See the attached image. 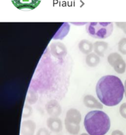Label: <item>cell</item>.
<instances>
[{
	"label": "cell",
	"mask_w": 126,
	"mask_h": 135,
	"mask_svg": "<svg viewBox=\"0 0 126 135\" xmlns=\"http://www.w3.org/2000/svg\"><path fill=\"white\" fill-rule=\"evenodd\" d=\"M96 93L102 104L108 107L115 106L123 100L125 93L124 84L118 76H103L97 82Z\"/></svg>",
	"instance_id": "6da1fadb"
},
{
	"label": "cell",
	"mask_w": 126,
	"mask_h": 135,
	"mask_svg": "<svg viewBox=\"0 0 126 135\" xmlns=\"http://www.w3.org/2000/svg\"><path fill=\"white\" fill-rule=\"evenodd\" d=\"M83 125L89 134L104 135L110 128V119L102 111H91L85 115Z\"/></svg>",
	"instance_id": "7a4b0ae2"
},
{
	"label": "cell",
	"mask_w": 126,
	"mask_h": 135,
	"mask_svg": "<svg viewBox=\"0 0 126 135\" xmlns=\"http://www.w3.org/2000/svg\"><path fill=\"white\" fill-rule=\"evenodd\" d=\"M86 31L93 38L105 39L112 33L113 23L110 22H89L86 25Z\"/></svg>",
	"instance_id": "3957f363"
},
{
	"label": "cell",
	"mask_w": 126,
	"mask_h": 135,
	"mask_svg": "<svg viewBox=\"0 0 126 135\" xmlns=\"http://www.w3.org/2000/svg\"><path fill=\"white\" fill-rule=\"evenodd\" d=\"M81 121V115L80 111L74 108L67 111L64 120V125L67 131L71 134H78L80 130Z\"/></svg>",
	"instance_id": "277c9868"
},
{
	"label": "cell",
	"mask_w": 126,
	"mask_h": 135,
	"mask_svg": "<svg viewBox=\"0 0 126 135\" xmlns=\"http://www.w3.org/2000/svg\"><path fill=\"white\" fill-rule=\"evenodd\" d=\"M108 62L114 68L116 72L119 74L124 73L126 69V63L120 54L113 52L108 56Z\"/></svg>",
	"instance_id": "5b68a950"
},
{
	"label": "cell",
	"mask_w": 126,
	"mask_h": 135,
	"mask_svg": "<svg viewBox=\"0 0 126 135\" xmlns=\"http://www.w3.org/2000/svg\"><path fill=\"white\" fill-rule=\"evenodd\" d=\"M51 53L58 59L64 58L67 54V48L65 45L60 42H55L50 45Z\"/></svg>",
	"instance_id": "8992f818"
},
{
	"label": "cell",
	"mask_w": 126,
	"mask_h": 135,
	"mask_svg": "<svg viewBox=\"0 0 126 135\" xmlns=\"http://www.w3.org/2000/svg\"><path fill=\"white\" fill-rule=\"evenodd\" d=\"M14 6L20 10H32L38 6L41 0H12Z\"/></svg>",
	"instance_id": "52a82bcc"
},
{
	"label": "cell",
	"mask_w": 126,
	"mask_h": 135,
	"mask_svg": "<svg viewBox=\"0 0 126 135\" xmlns=\"http://www.w3.org/2000/svg\"><path fill=\"white\" fill-rule=\"evenodd\" d=\"M45 109L47 113L51 117H58L60 115L62 108L60 104L56 100H52L47 102L45 105Z\"/></svg>",
	"instance_id": "ba28073f"
},
{
	"label": "cell",
	"mask_w": 126,
	"mask_h": 135,
	"mask_svg": "<svg viewBox=\"0 0 126 135\" xmlns=\"http://www.w3.org/2000/svg\"><path fill=\"white\" fill-rule=\"evenodd\" d=\"M47 127L52 132L60 133L62 130V122L59 117H51L47 120Z\"/></svg>",
	"instance_id": "9c48e42d"
},
{
	"label": "cell",
	"mask_w": 126,
	"mask_h": 135,
	"mask_svg": "<svg viewBox=\"0 0 126 135\" xmlns=\"http://www.w3.org/2000/svg\"><path fill=\"white\" fill-rule=\"evenodd\" d=\"M36 124L32 120L22 121L21 124V134L22 135H34Z\"/></svg>",
	"instance_id": "30bf717a"
},
{
	"label": "cell",
	"mask_w": 126,
	"mask_h": 135,
	"mask_svg": "<svg viewBox=\"0 0 126 135\" xmlns=\"http://www.w3.org/2000/svg\"><path fill=\"white\" fill-rule=\"evenodd\" d=\"M83 104L85 106L89 108H98V109L103 108V105L102 103L100 102L94 96L90 94L86 95L84 97Z\"/></svg>",
	"instance_id": "8fae6325"
},
{
	"label": "cell",
	"mask_w": 126,
	"mask_h": 135,
	"mask_svg": "<svg viewBox=\"0 0 126 135\" xmlns=\"http://www.w3.org/2000/svg\"><path fill=\"white\" fill-rule=\"evenodd\" d=\"M108 43L104 41H97L93 44V50L94 53L98 56H104L105 51L108 48Z\"/></svg>",
	"instance_id": "7c38bea8"
},
{
	"label": "cell",
	"mask_w": 126,
	"mask_h": 135,
	"mask_svg": "<svg viewBox=\"0 0 126 135\" xmlns=\"http://www.w3.org/2000/svg\"><path fill=\"white\" fill-rule=\"evenodd\" d=\"M78 47L81 52L88 55L91 53L93 49V44L88 40L83 39L81 40L80 42L78 44Z\"/></svg>",
	"instance_id": "4fadbf2b"
},
{
	"label": "cell",
	"mask_w": 126,
	"mask_h": 135,
	"mask_svg": "<svg viewBox=\"0 0 126 135\" xmlns=\"http://www.w3.org/2000/svg\"><path fill=\"white\" fill-rule=\"evenodd\" d=\"M100 57L95 53H91L86 56L85 61L87 65L91 67H94L100 63Z\"/></svg>",
	"instance_id": "5bb4252c"
},
{
	"label": "cell",
	"mask_w": 126,
	"mask_h": 135,
	"mask_svg": "<svg viewBox=\"0 0 126 135\" xmlns=\"http://www.w3.org/2000/svg\"><path fill=\"white\" fill-rule=\"evenodd\" d=\"M118 50L123 55H126V38H123L118 43Z\"/></svg>",
	"instance_id": "9a60e30c"
},
{
	"label": "cell",
	"mask_w": 126,
	"mask_h": 135,
	"mask_svg": "<svg viewBox=\"0 0 126 135\" xmlns=\"http://www.w3.org/2000/svg\"><path fill=\"white\" fill-rule=\"evenodd\" d=\"M32 113V108L29 105H24L23 108V113H22V117L26 118L31 115Z\"/></svg>",
	"instance_id": "2e32d148"
},
{
	"label": "cell",
	"mask_w": 126,
	"mask_h": 135,
	"mask_svg": "<svg viewBox=\"0 0 126 135\" xmlns=\"http://www.w3.org/2000/svg\"><path fill=\"white\" fill-rule=\"evenodd\" d=\"M119 113L123 118L126 119V103H123L119 107Z\"/></svg>",
	"instance_id": "e0dca14e"
},
{
	"label": "cell",
	"mask_w": 126,
	"mask_h": 135,
	"mask_svg": "<svg viewBox=\"0 0 126 135\" xmlns=\"http://www.w3.org/2000/svg\"><path fill=\"white\" fill-rule=\"evenodd\" d=\"M36 135H51L49 131L46 128H41L37 132Z\"/></svg>",
	"instance_id": "ac0fdd59"
},
{
	"label": "cell",
	"mask_w": 126,
	"mask_h": 135,
	"mask_svg": "<svg viewBox=\"0 0 126 135\" xmlns=\"http://www.w3.org/2000/svg\"><path fill=\"white\" fill-rule=\"evenodd\" d=\"M116 25L126 34V22H116Z\"/></svg>",
	"instance_id": "d6986e66"
},
{
	"label": "cell",
	"mask_w": 126,
	"mask_h": 135,
	"mask_svg": "<svg viewBox=\"0 0 126 135\" xmlns=\"http://www.w3.org/2000/svg\"><path fill=\"white\" fill-rule=\"evenodd\" d=\"M111 135H124V134L123 132L119 130H114V131H112Z\"/></svg>",
	"instance_id": "ffe728a7"
},
{
	"label": "cell",
	"mask_w": 126,
	"mask_h": 135,
	"mask_svg": "<svg viewBox=\"0 0 126 135\" xmlns=\"http://www.w3.org/2000/svg\"><path fill=\"white\" fill-rule=\"evenodd\" d=\"M124 89H125V98H126V80H125V83H124Z\"/></svg>",
	"instance_id": "44dd1931"
},
{
	"label": "cell",
	"mask_w": 126,
	"mask_h": 135,
	"mask_svg": "<svg viewBox=\"0 0 126 135\" xmlns=\"http://www.w3.org/2000/svg\"><path fill=\"white\" fill-rule=\"evenodd\" d=\"M80 135H90V134H89L88 133H82V134H81Z\"/></svg>",
	"instance_id": "7402d4cb"
}]
</instances>
